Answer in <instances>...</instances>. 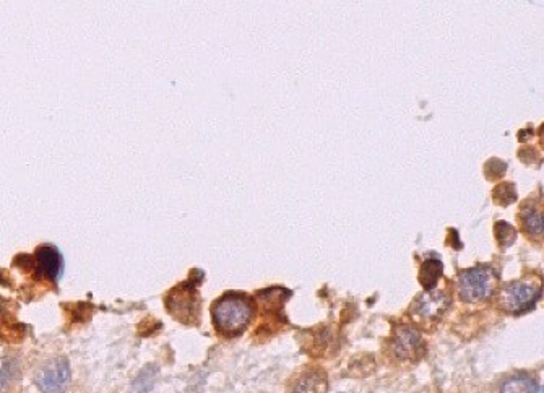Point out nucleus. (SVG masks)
Wrapping results in <instances>:
<instances>
[{
	"label": "nucleus",
	"mask_w": 544,
	"mask_h": 393,
	"mask_svg": "<svg viewBox=\"0 0 544 393\" xmlns=\"http://www.w3.org/2000/svg\"><path fill=\"white\" fill-rule=\"evenodd\" d=\"M521 221H523L526 231H528L530 235H543V215L540 210L535 208V205H526V207L521 210Z\"/></svg>",
	"instance_id": "obj_11"
},
{
	"label": "nucleus",
	"mask_w": 544,
	"mask_h": 393,
	"mask_svg": "<svg viewBox=\"0 0 544 393\" xmlns=\"http://www.w3.org/2000/svg\"><path fill=\"white\" fill-rule=\"evenodd\" d=\"M168 311L184 323H192L198 317V296L197 289L189 283L174 289L168 298Z\"/></svg>",
	"instance_id": "obj_5"
},
{
	"label": "nucleus",
	"mask_w": 544,
	"mask_h": 393,
	"mask_svg": "<svg viewBox=\"0 0 544 393\" xmlns=\"http://www.w3.org/2000/svg\"><path fill=\"white\" fill-rule=\"evenodd\" d=\"M494 198L499 203L508 205V203H512L515 198H517V193H515V189H513L512 184H502L494 190Z\"/></svg>",
	"instance_id": "obj_14"
},
{
	"label": "nucleus",
	"mask_w": 544,
	"mask_h": 393,
	"mask_svg": "<svg viewBox=\"0 0 544 393\" xmlns=\"http://www.w3.org/2000/svg\"><path fill=\"white\" fill-rule=\"evenodd\" d=\"M497 284V273L491 267H474L463 271L458 281L460 296L467 303H479L494 293Z\"/></svg>",
	"instance_id": "obj_2"
},
{
	"label": "nucleus",
	"mask_w": 544,
	"mask_h": 393,
	"mask_svg": "<svg viewBox=\"0 0 544 393\" xmlns=\"http://www.w3.org/2000/svg\"><path fill=\"white\" fill-rule=\"evenodd\" d=\"M35 265L39 275L50 278V280H55V278L60 275V270H62L60 254L54 247L44 246L41 249H38Z\"/></svg>",
	"instance_id": "obj_8"
},
{
	"label": "nucleus",
	"mask_w": 544,
	"mask_h": 393,
	"mask_svg": "<svg viewBox=\"0 0 544 393\" xmlns=\"http://www.w3.org/2000/svg\"><path fill=\"white\" fill-rule=\"evenodd\" d=\"M541 296V288L530 281H512L499 294V304L504 311L521 314L531 309Z\"/></svg>",
	"instance_id": "obj_3"
},
{
	"label": "nucleus",
	"mask_w": 544,
	"mask_h": 393,
	"mask_svg": "<svg viewBox=\"0 0 544 393\" xmlns=\"http://www.w3.org/2000/svg\"><path fill=\"white\" fill-rule=\"evenodd\" d=\"M12 369H13V364L10 366L9 362H5V366L2 371H0V392H4L5 389H7L9 384L12 382Z\"/></svg>",
	"instance_id": "obj_15"
},
{
	"label": "nucleus",
	"mask_w": 544,
	"mask_h": 393,
	"mask_svg": "<svg viewBox=\"0 0 544 393\" xmlns=\"http://www.w3.org/2000/svg\"><path fill=\"white\" fill-rule=\"evenodd\" d=\"M254 317L252 301L246 294L228 293L213 306L214 325L224 335L242 333Z\"/></svg>",
	"instance_id": "obj_1"
},
{
	"label": "nucleus",
	"mask_w": 544,
	"mask_h": 393,
	"mask_svg": "<svg viewBox=\"0 0 544 393\" xmlns=\"http://www.w3.org/2000/svg\"><path fill=\"white\" fill-rule=\"evenodd\" d=\"M496 236L499 239V242H501L504 247H507L515 241V237H517V231L513 230L512 225L506 223V221H499V223L496 225Z\"/></svg>",
	"instance_id": "obj_13"
},
{
	"label": "nucleus",
	"mask_w": 544,
	"mask_h": 393,
	"mask_svg": "<svg viewBox=\"0 0 544 393\" xmlns=\"http://www.w3.org/2000/svg\"><path fill=\"white\" fill-rule=\"evenodd\" d=\"M393 350L396 356L405 357V360L419 357L424 351L421 335L411 327H398L393 338Z\"/></svg>",
	"instance_id": "obj_6"
},
{
	"label": "nucleus",
	"mask_w": 544,
	"mask_h": 393,
	"mask_svg": "<svg viewBox=\"0 0 544 393\" xmlns=\"http://www.w3.org/2000/svg\"><path fill=\"white\" fill-rule=\"evenodd\" d=\"M70 382V366L65 357H55L39 369L35 384L43 393H62Z\"/></svg>",
	"instance_id": "obj_4"
},
{
	"label": "nucleus",
	"mask_w": 544,
	"mask_h": 393,
	"mask_svg": "<svg viewBox=\"0 0 544 393\" xmlns=\"http://www.w3.org/2000/svg\"><path fill=\"white\" fill-rule=\"evenodd\" d=\"M327 375L322 372H309L303 375L294 385V393H325Z\"/></svg>",
	"instance_id": "obj_9"
},
{
	"label": "nucleus",
	"mask_w": 544,
	"mask_h": 393,
	"mask_svg": "<svg viewBox=\"0 0 544 393\" xmlns=\"http://www.w3.org/2000/svg\"><path fill=\"white\" fill-rule=\"evenodd\" d=\"M442 275V262L439 260H426L421 267V271H419V281L424 288L429 289L434 288V284L439 281V278Z\"/></svg>",
	"instance_id": "obj_12"
},
{
	"label": "nucleus",
	"mask_w": 544,
	"mask_h": 393,
	"mask_svg": "<svg viewBox=\"0 0 544 393\" xmlns=\"http://www.w3.org/2000/svg\"><path fill=\"white\" fill-rule=\"evenodd\" d=\"M450 304L449 296L444 291H426L416 301L415 312L423 318H439Z\"/></svg>",
	"instance_id": "obj_7"
},
{
	"label": "nucleus",
	"mask_w": 544,
	"mask_h": 393,
	"mask_svg": "<svg viewBox=\"0 0 544 393\" xmlns=\"http://www.w3.org/2000/svg\"><path fill=\"white\" fill-rule=\"evenodd\" d=\"M0 309H2V301H0Z\"/></svg>",
	"instance_id": "obj_16"
},
{
	"label": "nucleus",
	"mask_w": 544,
	"mask_h": 393,
	"mask_svg": "<svg viewBox=\"0 0 544 393\" xmlns=\"http://www.w3.org/2000/svg\"><path fill=\"white\" fill-rule=\"evenodd\" d=\"M540 387L531 377L525 374L513 375L508 380H506L501 389V393H538Z\"/></svg>",
	"instance_id": "obj_10"
}]
</instances>
